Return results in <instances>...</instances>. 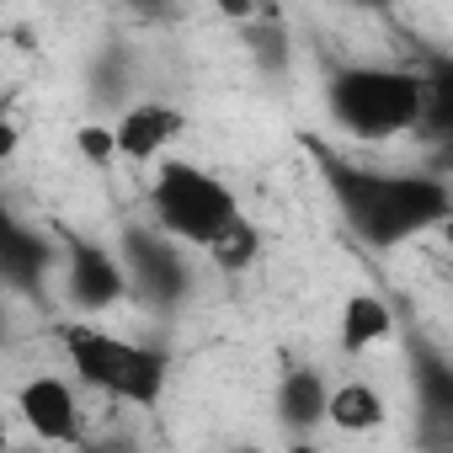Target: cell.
I'll list each match as a JSON object with an SVG mask.
<instances>
[{
    "mask_svg": "<svg viewBox=\"0 0 453 453\" xmlns=\"http://www.w3.org/2000/svg\"><path fill=\"white\" fill-rule=\"evenodd\" d=\"M315 165L347 219V230L363 246H405L437 224L453 219V192L426 176V171H384V165H357L326 144H315Z\"/></svg>",
    "mask_w": 453,
    "mask_h": 453,
    "instance_id": "cell-1",
    "label": "cell"
},
{
    "mask_svg": "<svg viewBox=\"0 0 453 453\" xmlns=\"http://www.w3.org/2000/svg\"><path fill=\"white\" fill-rule=\"evenodd\" d=\"M326 107L357 144H389L426 118V75L411 65H352L326 86Z\"/></svg>",
    "mask_w": 453,
    "mask_h": 453,
    "instance_id": "cell-2",
    "label": "cell"
},
{
    "mask_svg": "<svg viewBox=\"0 0 453 453\" xmlns=\"http://www.w3.org/2000/svg\"><path fill=\"white\" fill-rule=\"evenodd\" d=\"M65 357L96 395H107L118 405H139V411L160 405L165 379H171L165 352L128 342V336H112L102 326H65Z\"/></svg>",
    "mask_w": 453,
    "mask_h": 453,
    "instance_id": "cell-3",
    "label": "cell"
},
{
    "mask_svg": "<svg viewBox=\"0 0 453 453\" xmlns=\"http://www.w3.org/2000/svg\"><path fill=\"white\" fill-rule=\"evenodd\" d=\"M150 213L181 246L208 251L241 219V197L230 192V181H219L213 171H203L192 160H160V171L150 181Z\"/></svg>",
    "mask_w": 453,
    "mask_h": 453,
    "instance_id": "cell-4",
    "label": "cell"
},
{
    "mask_svg": "<svg viewBox=\"0 0 453 453\" xmlns=\"http://www.w3.org/2000/svg\"><path fill=\"white\" fill-rule=\"evenodd\" d=\"M176 235H165L160 224L155 230H128L123 235V262H128V278L134 288L150 299V304H176L187 294V262L181 251L171 246Z\"/></svg>",
    "mask_w": 453,
    "mask_h": 453,
    "instance_id": "cell-5",
    "label": "cell"
},
{
    "mask_svg": "<svg viewBox=\"0 0 453 453\" xmlns=\"http://www.w3.org/2000/svg\"><path fill=\"white\" fill-rule=\"evenodd\" d=\"M17 416L38 442H81V400L59 373H33L17 389Z\"/></svg>",
    "mask_w": 453,
    "mask_h": 453,
    "instance_id": "cell-6",
    "label": "cell"
},
{
    "mask_svg": "<svg viewBox=\"0 0 453 453\" xmlns=\"http://www.w3.org/2000/svg\"><path fill=\"white\" fill-rule=\"evenodd\" d=\"M128 288H134L128 262H118L112 251H102V246H91V241H75V246H70V262H65V294H70L75 310L102 315V310H112Z\"/></svg>",
    "mask_w": 453,
    "mask_h": 453,
    "instance_id": "cell-7",
    "label": "cell"
},
{
    "mask_svg": "<svg viewBox=\"0 0 453 453\" xmlns=\"http://www.w3.org/2000/svg\"><path fill=\"white\" fill-rule=\"evenodd\" d=\"M112 128H118V155L144 165V160H160V150L181 134V112L165 102H134V107H123V118Z\"/></svg>",
    "mask_w": 453,
    "mask_h": 453,
    "instance_id": "cell-8",
    "label": "cell"
},
{
    "mask_svg": "<svg viewBox=\"0 0 453 453\" xmlns=\"http://www.w3.org/2000/svg\"><path fill=\"white\" fill-rule=\"evenodd\" d=\"M395 336V310H389V299H379V294H347V304H342V326H336V342H342V352L347 357H368L373 347H384Z\"/></svg>",
    "mask_w": 453,
    "mask_h": 453,
    "instance_id": "cell-9",
    "label": "cell"
},
{
    "mask_svg": "<svg viewBox=\"0 0 453 453\" xmlns=\"http://www.w3.org/2000/svg\"><path fill=\"white\" fill-rule=\"evenodd\" d=\"M278 416H283L288 426H299V432L320 426V421L331 416V384H326L315 368H288V373L278 379Z\"/></svg>",
    "mask_w": 453,
    "mask_h": 453,
    "instance_id": "cell-10",
    "label": "cell"
},
{
    "mask_svg": "<svg viewBox=\"0 0 453 453\" xmlns=\"http://www.w3.org/2000/svg\"><path fill=\"white\" fill-rule=\"evenodd\" d=\"M326 421L342 426V432H373L384 421V395L368 379H347V384L331 389V416Z\"/></svg>",
    "mask_w": 453,
    "mask_h": 453,
    "instance_id": "cell-11",
    "label": "cell"
},
{
    "mask_svg": "<svg viewBox=\"0 0 453 453\" xmlns=\"http://www.w3.org/2000/svg\"><path fill=\"white\" fill-rule=\"evenodd\" d=\"M426 118L421 134H432L437 144H453V59H426Z\"/></svg>",
    "mask_w": 453,
    "mask_h": 453,
    "instance_id": "cell-12",
    "label": "cell"
},
{
    "mask_svg": "<svg viewBox=\"0 0 453 453\" xmlns=\"http://www.w3.org/2000/svg\"><path fill=\"white\" fill-rule=\"evenodd\" d=\"M208 257H213V262H219L224 273H246V267H251V262L262 257V230H257V224H251V219L241 213V219L230 224V230H224V235H219V241L208 246Z\"/></svg>",
    "mask_w": 453,
    "mask_h": 453,
    "instance_id": "cell-13",
    "label": "cell"
},
{
    "mask_svg": "<svg viewBox=\"0 0 453 453\" xmlns=\"http://www.w3.org/2000/svg\"><path fill=\"white\" fill-rule=\"evenodd\" d=\"M241 27H246V43H251L257 65H262L267 75H278V70L288 65V33H283L278 22H262V17H251V22H241Z\"/></svg>",
    "mask_w": 453,
    "mask_h": 453,
    "instance_id": "cell-14",
    "label": "cell"
},
{
    "mask_svg": "<svg viewBox=\"0 0 453 453\" xmlns=\"http://www.w3.org/2000/svg\"><path fill=\"white\" fill-rule=\"evenodd\" d=\"M6 273H12L17 283H27V278H38V273H49V246L17 230V235L6 241Z\"/></svg>",
    "mask_w": 453,
    "mask_h": 453,
    "instance_id": "cell-15",
    "label": "cell"
},
{
    "mask_svg": "<svg viewBox=\"0 0 453 453\" xmlns=\"http://www.w3.org/2000/svg\"><path fill=\"white\" fill-rule=\"evenodd\" d=\"M75 144H81V155H86L91 165H107V160H118V128L86 123V128L75 134Z\"/></svg>",
    "mask_w": 453,
    "mask_h": 453,
    "instance_id": "cell-16",
    "label": "cell"
},
{
    "mask_svg": "<svg viewBox=\"0 0 453 453\" xmlns=\"http://www.w3.org/2000/svg\"><path fill=\"white\" fill-rule=\"evenodd\" d=\"M219 12H224V17H241V22H251V17H257V0H219Z\"/></svg>",
    "mask_w": 453,
    "mask_h": 453,
    "instance_id": "cell-17",
    "label": "cell"
},
{
    "mask_svg": "<svg viewBox=\"0 0 453 453\" xmlns=\"http://www.w3.org/2000/svg\"><path fill=\"white\" fill-rule=\"evenodd\" d=\"M134 6H139L144 17H165V12H171V0H134Z\"/></svg>",
    "mask_w": 453,
    "mask_h": 453,
    "instance_id": "cell-18",
    "label": "cell"
},
{
    "mask_svg": "<svg viewBox=\"0 0 453 453\" xmlns=\"http://www.w3.org/2000/svg\"><path fill=\"white\" fill-rule=\"evenodd\" d=\"M352 6H363V12H384L389 0H352Z\"/></svg>",
    "mask_w": 453,
    "mask_h": 453,
    "instance_id": "cell-19",
    "label": "cell"
}]
</instances>
